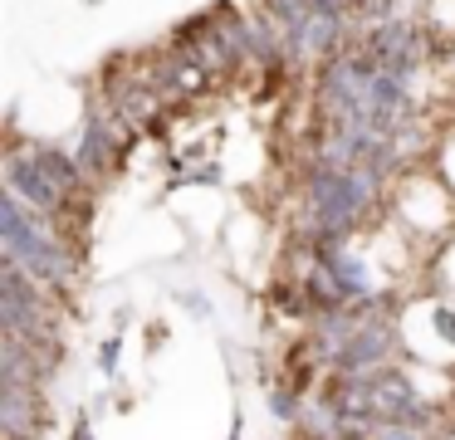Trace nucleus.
<instances>
[{
    "label": "nucleus",
    "mask_w": 455,
    "mask_h": 440,
    "mask_svg": "<svg viewBox=\"0 0 455 440\" xmlns=\"http://www.w3.org/2000/svg\"><path fill=\"white\" fill-rule=\"evenodd\" d=\"M5 191H11L15 201H25L35 215H44L50 225H54V215H69L74 201H79V196L64 191V186L54 181L40 162H35L30 142H11V147H5Z\"/></svg>",
    "instance_id": "nucleus-3"
},
{
    "label": "nucleus",
    "mask_w": 455,
    "mask_h": 440,
    "mask_svg": "<svg viewBox=\"0 0 455 440\" xmlns=\"http://www.w3.org/2000/svg\"><path fill=\"white\" fill-rule=\"evenodd\" d=\"M118 362H123V332H113V338L99 342V372L108 381H118Z\"/></svg>",
    "instance_id": "nucleus-7"
},
{
    "label": "nucleus",
    "mask_w": 455,
    "mask_h": 440,
    "mask_svg": "<svg viewBox=\"0 0 455 440\" xmlns=\"http://www.w3.org/2000/svg\"><path fill=\"white\" fill-rule=\"evenodd\" d=\"M265 401H269V416L275 420H304V401H299V391L284 387V381H275V387L265 391Z\"/></svg>",
    "instance_id": "nucleus-6"
},
{
    "label": "nucleus",
    "mask_w": 455,
    "mask_h": 440,
    "mask_svg": "<svg viewBox=\"0 0 455 440\" xmlns=\"http://www.w3.org/2000/svg\"><path fill=\"white\" fill-rule=\"evenodd\" d=\"M177 303H181V308L191 313V318H201V323H206L211 313H216V303H211V299H206V293H201V289H181V293H177Z\"/></svg>",
    "instance_id": "nucleus-8"
},
{
    "label": "nucleus",
    "mask_w": 455,
    "mask_h": 440,
    "mask_svg": "<svg viewBox=\"0 0 455 440\" xmlns=\"http://www.w3.org/2000/svg\"><path fill=\"white\" fill-rule=\"evenodd\" d=\"M162 342H167V323H152V328H148V348L157 352Z\"/></svg>",
    "instance_id": "nucleus-10"
},
{
    "label": "nucleus",
    "mask_w": 455,
    "mask_h": 440,
    "mask_svg": "<svg viewBox=\"0 0 455 440\" xmlns=\"http://www.w3.org/2000/svg\"><path fill=\"white\" fill-rule=\"evenodd\" d=\"M382 176L372 172H333V166H308L304 176V215H299V240L308 250L357 240L367 215L382 205Z\"/></svg>",
    "instance_id": "nucleus-1"
},
{
    "label": "nucleus",
    "mask_w": 455,
    "mask_h": 440,
    "mask_svg": "<svg viewBox=\"0 0 455 440\" xmlns=\"http://www.w3.org/2000/svg\"><path fill=\"white\" fill-rule=\"evenodd\" d=\"M396 352H402V323L377 308L363 313V323H357L353 342L343 348V357L333 362V372L338 377H367V372H382Z\"/></svg>",
    "instance_id": "nucleus-4"
},
{
    "label": "nucleus",
    "mask_w": 455,
    "mask_h": 440,
    "mask_svg": "<svg viewBox=\"0 0 455 440\" xmlns=\"http://www.w3.org/2000/svg\"><path fill=\"white\" fill-rule=\"evenodd\" d=\"M69 440H99V430H93V420L84 416V411H79V420L69 426Z\"/></svg>",
    "instance_id": "nucleus-9"
},
{
    "label": "nucleus",
    "mask_w": 455,
    "mask_h": 440,
    "mask_svg": "<svg viewBox=\"0 0 455 440\" xmlns=\"http://www.w3.org/2000/svg\"><path fill=\"white\" fill-rule=\"evenodd\" d=\"M0 244H5V260L20 264L30 279H40L44 289H69L74 269H79V254L74 244L54 230L44 215H35L25 201H15L5 191L0 201Z\"/></svg>",
    "instance_id": "nucleus-2"
},
{
    "label": "nucleus",
    "mask_w": 455,
    "mask_h": 440,
    "mask_svg": "<svg viewBox=\"0 0 455 440\" xmlns=\"http://www.w3.org/2000/svg\"><path fill=\"white\" fill-rule=\"evenodd\" d=\"M123 137H128V123L113 113V103H89V113H84V127H79V137H74L69 152L79 156V166H84L89 176H103L113 162H118Z\"/></svg>",
    "instance_id": "nucleus-5"
}]
</instances>
